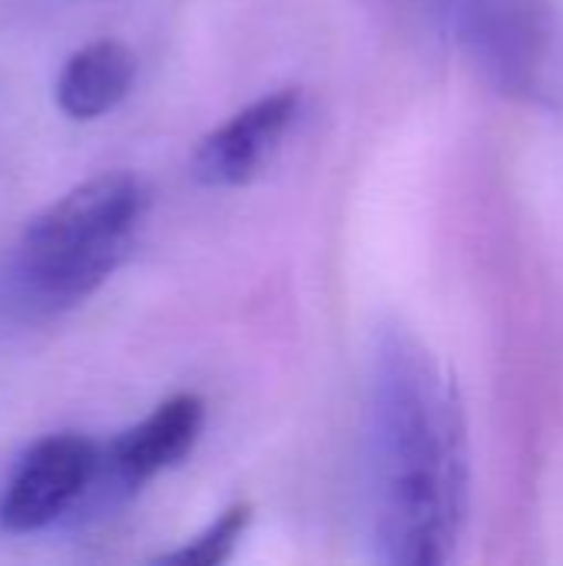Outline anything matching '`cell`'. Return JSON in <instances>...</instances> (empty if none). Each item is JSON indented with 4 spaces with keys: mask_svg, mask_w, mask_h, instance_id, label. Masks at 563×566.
Masks as SVG:
<instances>
[{
    "mask_svg": "<svg viewBox=\"0 0 563 566\" xmlns=\"http://www.w3.org/2000/svg\"><path fill=\"white\" fill-rule=\"evenodd\" d=\"M468 424L445 365L408 332L375 348L368 405V517L375 557L438 566L468 517Z\"/></svg>",
    "mask_w": 563,
    "mask_h": 566,
    "instance_id": "cell-1",
    "label": "cell"
},
{
    "mask_svg": "<svg viewBox=\"0 0 563 566\" xmlns=\"http://www.w3.org/2000/svg\"><path fill=\"white\" fill-rule=\"evenodd\" d=\"M143 216L146 192L129 172L73 186L23 229L13 255L17 295L40 312L90 298L126 262Z\"/></svg>",
    "mask_w": 563,
    "mask_h": 566,
    "instance_id": "cell-2",
    "label": "cell"
},
{
    "mask_svg": "<svg viewBox=\"0 0 563 566\" xmlns=\"http://www.w3.org/2000/svg\"><path fill=\"white\" fill-rule=\"evenodd\" d=\"M428 13L498 93L563 106L561 0H428Z\"/></svg>",
    "mask_w": 563,
    "mask_h": 566,
    "instance_id": "cell-3",
    "label": "cell"
},
{
    "mask_svg": "<svg viewBox=\"0 0 563 566\" xmlns=\"http://www.w3.org/2000/svg\"><path fill=\"white\" fill-rule=\"evenodd\" d=\"M100 448L83 434H50L30 444L0 497L7 534H40L63 521L96 488Z\"/></svg>",
    "mask_w": 563,
    "mask_h": 566,
    "instance_id": "cell-4",
    "label": "cell"
},
{
    "mask_svg": "<svg viewBox=\"0 0 563 566\" xmlns=\"http://www.w3.org/2000/svg\"><path fill=\"white\" fill-rule=\"evenodd\" d=\"M206 408L196 395H176L156 405L139 424L123 431L100 451V478L110 481V497H129L156 474L176 468L199 441Z\"/></svg>",
    "mask_w": 563,
    "mask_h": 566,
    "instance_id": "cell-5",
    "label": "cell"
},
{
    "mask_svg": "<svg viewBox=\"0 0 563 566\" xmlns=\"http://www.w3.org/2000/svg\"><path fill=\"white\" fill-rule=\"evenodd\" d=\"M299 113V90H279L272 96L256 99L252 106L239 109L219 129H212L196 156L192 176L212 189L246 186L259 176L272 149L279 146L282 133Z\"/></svg>",
    "mask_w": 563,
    "mask_h": 566,
    "instance_id": "cell-6",
    "label": "cell"
},
{
    "mask_svg": "<svg viewBox=\"0 0 563 566\" xmlns=\"http://www.w3.org/2000/svg\"><path fill=\"white\" fill-rule=\"evenodd\" d=\"M136 80V56L116 40L76 50L56 76V106L70 119H100L116 109Z\"/></svg>",
    "mask_w": 563,
    "mask_h": 566,
    "instance_id": "cell-7",
    "label": "cell"
},
{
    "mask_svg": "<svg viewBox=\"0 0 563 566\" xmlns=\"http://www.w3.org/2000/svg\"><path fill=\"white\" fill-rule=\"evenodd\" d=\"M252 524V507L249 504H232L229 511H222L202 534H196L192 541H186L183 547L163 554V564L179 566H219L232 557V551L239 547L242 534Z\"/></svg>",
    "mask_w": 563,
    "mask_h": 566,
    "instance_id": "cell-8",
    "label": "cell"
}]
</instances>
